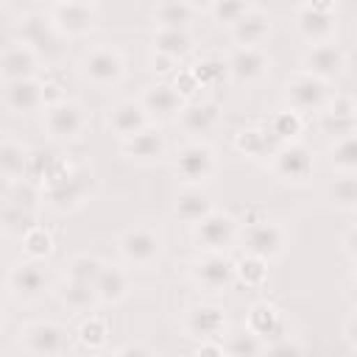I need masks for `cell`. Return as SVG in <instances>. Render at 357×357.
Returning a JSON list of instances; mask_svg holds the SVG:
<instances>
[{
  "mask_svg": "<svg viewBox=\"0 0 357 357\" xmlns=\"http://www.w3.org/2000/svg\"><path fill=\"white\" fill-rule=\"evenodd\" d=\"M265 165H268V170L273 173V178H279V181H284V184L301 187V184H307V181L312 178V173H315V153H312V148H310L307 142L293 139V142H282Z\"/></svg>",
  "mask_w": 357,
  "mask_h": 357,
  "instance_id": "1",
  "label": "cell"
},
{
  "mask_svg": "<svg viewBox=\"0 0 357 357\" xmlns=\"http://www.w3.org/2000/svg\"><path fill=\"white\" fill-rule=\"evenodd\" d=\"M237 243L245 254H254L265 262H273V259L284 257V251H287V229L279 220L262 218V220L240 226Z\"/></svg>",
  "mask_w": 357,
  "mask_h": 357,
  "instance_id": "2",
  "label": "cell"
},
{
  "mask_svg": "<svg viewBox=\"0 0 357 357\" xmlns=\"http://www.w3.org/2000/svg\"><path fill=\"white\" fill-rule=\"evenodd\" d=\"M187 271L192 284L209 296L226 293L234 284V259L229 257V251H198Z\"/></svg>",
  "mask_w": 357,
  "mask_h": 357,
  "instance_id": "3",
  "label": "cell"
},
{
  "mask_svg": "<svg viewBox=\"0 0 357 357\" xmlns=\"http://www.w3.org/2000/svg\"><path fill=\"white\" fill-rule=\"evenodd\" d=\"M237 231H240V223L234 215L212 209L198 223H192L190 240L198 251H229L237 243Z\"/></svg>",
  "mask_w": 357,
  "mask_h": 357,
  "instance_id": "4",
  "label": "cell"
},
{
  "mask_svg": "<svg viewBox=\"0 0 357 357\" xmlns=\"http://www.w3.org/2000/svg\"><path fill=\"white\" fill-rule=\"evenodd\" d=\"M81 75L98 89H112L126 78V56L114 45H98L81 59Z\"/></svg>",
  "mask_w": 357,
  "mask_h": 357,
  "instance_id": "5",
  "label": "cell"
},
{
  "mask_svg": "<svg viewBox=\"0 0 357 357\" xmlns=\"http://www.w3.org/2000/svg\"><path fill=\"white\" fill-rule=\"evenodd\" d=\"M89 126V114L78 100H59L45 106V134L53 142H73L84 137Z\"/></svg>",
  "mask_w": 357,
  "mask_h": 357,
  "instance_id": "6",
  "label": "cell"
},
{
  "mask_svg": "<svg viewBox=\"0 0 357 357\" xmlns=\"http://www.w3.org/2000/svg\"><path fill=\"white\" fill-rule=\"evenodd\" d=\"M162 234L151 226H131L117 237V254L131 268H151L162 257Z\"/></svg>",
  "mask_w": 357,
  "mask_h": 357,
  "instance_id": "7",
  "label": "cell"
},
{
  "mask_svg": "<svg viewBox=\"0 0 357 357\" xmlns=\"http://www.w3.org/2000/svg\"><path fill=\"white\" fill-rule=\"evenodd\" d=\"M6 290L17 304H36L50 293V276L36 259H20L8 271Z\"/></svg>",
  "mask_w": 357,
  "mask_h": 357,
  "instance_id": "8",
  "label": "cell"
},
{
  "mask_svg": "<svg viewBox=\"0 0 357 357\" xmlns=\"http://www.w3.org/2000/svg\"><path fill=\"white\" fill-rule=\"evenodd\" d=\"M173 167H176V176L184 184L204 187L215 176V170H218V156H215V151L204 139H190V142H184L178 148Z\"/></svg>",
  "mask_w": 357,
  "mask_h": 357,
  "instance_id": "9",
  "label": "cell"
},
{
  "mask_svg": "<svg viewBox=\"0 0 357 357\" xmlns=\"http://www.w3.org/2000/svg\"><path fill=\"white\" fill-rule=\"evenodd\" d=\"M284 103L301 114H312V112H321L329 100V81L324 78H315L304 70L293 73L287 81H284Z\"/></svg>",
  "mask_w": 357,
  "mask_h": 357,
  "instance_id": "10",
  "label": "cell"
},
{
  "mask_svg": "<svg viewBox=\"0 0 357 357\" xmlns=\"http://www.w3.org/2000/svg\"><path fill=\"white\" fill-rule=\"evenodd\" d=\"M14 39L25 47H31L33 53H56L61 36L56 33L50 17H45L42 11H25L14 20Z\"/></svg>",
  "mask_w": 357,
  "mask_h": 357,
  "instance_id": "11",
  "label": "cell"
},
{
  "mask_svg": "<svg viewBox=\"0 0 357 357\" xmlns=\"http://www.w3.org/2000/svg\"><path fill=\"white\" fill-rule=\"evenodd\" d=\"M346 64H349L346 50L332 39L329 42H315L301 53V70L315 75V78H324V81L340 78L346 73Z\"/></svg>",
  "mask_w": 357,
  "mask_h": 357,
  "instance_id": "12",
  "label": "cell"
},
{
  "mask_svg": "<svg viewBox=\"0 0 357 357\" xmlns=\"http://www.w3.org/2000/svg\"><path fill=\"white\" fill-rule=\"evenodd\" d=\"M220 120H223V106L218 100H209V98L184 100V106H181V112L176 117L178 128L192 139H201V137L212 134L220 126Z\"/></svg>",
  "mask_w": 357,
  "mask_h": 357,
  "instance_id": "13",
  "label": "cell"
},
{
  "mask_svg": "<svg viewBox=\"0 0 357 357\" xmlns=\"http://www.w3.org/2000/svg\"><path fill=\"white\" fill-rule=\"evenodd\" d=\"M226 64H229V81L240 86H251L271 73L273 59L262 45H257V47H234Z\"/></svg>",
  "mask_w": 357,
  "mask_h": 357,
  "instance_id": "14",
  "label": "cell"
},
{
  "mask_svg": "<svg viewBox=\"0 0 357 357\" xmlns=\"http://www.w3.org/2000/svg\"><path fill=\"white\" fill-rule=\"evenodd\" d=\"M226 329H229V318H226V310L220 304L201 301L184 312V332L192 340H209V337L223 340Z\"/></svg>",
  "mask_w": 357,
  "mask_h": 357,
  "instance_id": "15",
  "label": "cell"
},
{
  "mask_svg": "<svg viewBox=\"0 0 357 357\" xmlns=\"http://www.w3.org/2000/svg\"><path fill=\"white\" fill-rule=\"evenodd\" d=\"M20 346L28 354L50 357L67 351V329L53 321H31L20 329Z\"/></svg>",
  "mask_w": 357,
  "mask_h": 357,
  "instance_id": "16",
  "label": "cell"
},
{
  "mask_svg": "<svg viewBox=\"0 0 357 357\" xmlns=\"http://www.w3.org/2000/svg\"><path fill=\"white\" fill-rule=\"evenodd\" d=\"M89 184H92V170L89 167H75L70 170V176L56 184V187H47L42 190V201L59 212H67V209H75L84 204L86 192H89Z\"/></svg>",
  "mask_w": 357,
  "mask_h": 357,
  "instance_id": "17",
  "label": "cell"
},
{
  "mask_svg": "<svg viewBox=\"0 0 357 357\" xmlns=\"http://www.w3.org/2000/svg\"><path fill=\"white\" fill-rule=\"evenodd\" d=\"M50 22L61 39H78L86 36L95 28V6L75 3V0H59L53 6Z\"/></svg>",
  "mask_w": 357,
  "mask_h": 357,
  "instance_id": "18",
  "label": "cell"
},
{
  "mask_svg": "<svg viewBox=\"0 0 357 357\" xmlns=\"http://www.w3.org/2000/svg\"><path fill=\"white\" fill-rule=\"evenodd\" d=\"M165 151H167V139H165V134L156 123H151L142 131L120 139V153L128 162H137V165H153L165 156Z\"/></svg>",
  "mask_w": 357,
  "mask_h": 357,
  "instance_id": "19",
  "label": "cell"
},
{
  "mask_svg": "<svg viewBox=\"0 0 357 357\" xmlns=\"http://www.w3.org/2000/svg\"><path fill=\"white\" fill-rule=\"evenodd\" d=\"M139 103L145 106L151 123H167V120H176L178 117V112L184 106V98L173 89L170 81H156V84H151L142 92Z\"/></svg>",
  "mask_w": 357,
  "mask_h": 357,
  "instance_id": "20",
  "label": "cell"
},
{
  "mask_svg": "<svg viewBox=\"0 0 357 357\" xmlns=\"http://www.w3.org/2000/svg\"><path fill=\"white\" fill-rule=\"evenodd\" d=\"M279 145L282 142L271 134L268 123H251L234 134V151L248 156L251 162H268Z\"/></svg>",
  "mask_w": 357,
  "mask_h": 357,
  "instance_id": "21",
  "label": "cell"
},
{
  "mask_svg": "<svg viewBox=\"0 0 357 357\" xmlns=\"http://www.w3.org/2000/svg\"><path fill=\"white\" fill-rule=\"evenodd\" d=\"M106 126H109V131H112L114 137L126 139V137L142 131L145 126H151V117H148V112H145V106H142L139 100L126 98V100H117V103L109 109Z\"/></svg>",
  "mask_w": 357,
  "mask_h": 357,
  "instance_id": "22",
  "label": "cell"
},
{
  "mask_svg": "<svg viewBox=\"0 0 357 357\" xmlns=\"http://www.w3.org/2000/svg\"><path fill=\"white\" fill-rule=\"evenodd\" d=\"M92 287H95V296H98V304H120L126 296H128V290H131V276H128V271L123 268V265H117V262H103L100 265V271H98V276H95V282H92Z\"/></svg>",
  "mask_w": 357,
  "mask_h": 357,
  "instance_id": "23",
  "label": "cell"
},
{
  "mask_svg": "<svg viewBox=\"0 0 357 357\" xmlns=\"http://www.w3.org/2000/svg\"><path fill=\"white\" fill-rule=\"evenodd\" d=\"M229 36L237 47H257L265 45L271 36V17L262 8H248L234 25H229Z\"/></svg>",
  "mask_w": 357,
  "mask_h": 357,
  "instance_id": "24",
  "label": "cell"
},
{
  "mask_svg": "<svg viewBox=\"0 0 357 357\" xmlns=\"http://www.w3.org/2000/svg\"><path fill=\"white\" fill-rule=\"evenodd\" d=\"M245 329L254 332L257 337H262L265 343L273 340V337H279V335L284 332L282 310H279L273 301H268V298L254 301V304L248 307V312H245Z\"/></svg>",
  "mask_w": 357,
  "mask_h": 357,
  "instance_id": "25",
  "label": "cell"
},
{
  "mask_svg": "<svg viewBox=\"0 0 357 357\" xmlns=\"http://www.w3.org/2000/svg\"><path fill=\"white\" fill-rule=\"evenodd\" d=\"M6 106L14 114H31L45 109L42 100V81L39 78H20V81H6Z\"/></svg>",
  "mask_w": 357,
  "mask_h": 357,
  "instance_id": "26",
  "label": "cell"
},
{
  "mask_svg": "<svg viewBox=\"0 0 357 357\" xmlns=\"http://www.w3.org/2000/svg\"><path fill=\"white\" fill-rule=\"evenodd\" d=\"M39 75V53H33L25 45H11L0 53V78L3 81H20V78H36Z\"/></svg>",
  "mask_w": 357,
  "mask_h": 357,
  "instance_id": "27",
  "label": "cell"
},
{
  "mask_svg": "<svg viewBox=\"0 0 357 357\" xmlns=\"http://www.w3.org/2000/svg\"><path fill=\"white\" fill-rule=\"evenodd\" d=\"M296 25H298V33L310 45L329 42L337 33V14L335 11H315V8L301 6L298 14H296Z\"/></svg>",
  "mask_w": 357,
  "mask_h": 357,
  "instance_id": "28",
  "label": "cell"
},
{
  "mask_svg": "<svg viewBox=\"0 0 357 357\" xmlns=\"http://www.w3.org/2000/svg\"><path fill=\"white\" fill-rule=\"evenodd\" d=\"M215 209V204H212V198L206 195V190L204 187H195V184H184L178 192H176V198H173V212H176V218L178 220H184V223H198L204 215H209Z\"/></svg>",
  "mask_w": 357,
  "mask_h": 357,
  "instance_id": "29",
  "label": "cell"
},
{
  "mask_svg": "<svg viewBox=\"0 0 357 357\" xmlns=\"http://www.w3.org/2000/svg\"><path fill=\"white\" fill-rule=\"evenodd\" d=\"M56 298L61 307H67L70 312H92L98 307V296H95V287L86 284V282H75V279H61L56 284Z\"/></svg>",
  "mask_w": 357,
  "mask_h": 357,
  "instance_id": "30",
  "label": "cell"
},
{
  "mask_svg": "<svg viewBox=\"0 0 357 357\" xmlns=\"http://www.w3.org/2000/svg\"><path fill=\"white\" fill-rule=\"evenodd\" d=\"M153 50L176 59L178 64L195 50V36L190 28H156L153 33Z\"/></svg>",
  "mask_w": 357,
  "mask_h": 357,
  "instance_id": "31",
  "label": "cell"
},
{
  "mask_svg": "<svg viewBox=\"0 0 357 357\" xmlns=\"http://www.w3.org/2000/svg\"><path fill=\"white\" fill-rule=\"evenodd\" d=\"M195 14L198 11L187 0H156L153 22L156 28H190Z\"/></svg>",
  "mask_w": 357,
  "mask_h": 357,
  "instance_id": "32",
  "label": "cell"
},
{
  "mask_svg": "<svg viewBox=\"0 0 357 357\" xmlns=\"http://www.w3.org/2000/svg\"><path fill=\"white\" fill-rule=\"evenodd\" d=\"M326 159L335 173H357V134L351 131V134L329 139Z\"/></svg>",
  "mask_w": 357,
  "mask_h": 357,
  "instance_id": "33",
  "label": "cell"
},
{
  "mask_svg": "<svg viewBox=\"0 0 357 357\" xmlns=\"http://www.w3.org/2000/svg\"><path fill=\"white\" fill-rule=\"evenodd\" d=\"M75 337H78V346L86 349V351H100L106 343H109V326H106V318L98 315V312H84L78 329H75Z\"/></svg>",
  "mask_w": 357,
  "mask_h": 357,
  "instance_id": "34",
  "label": "cell"
},
{
  "mask_svg": "<svg viewBox=\"0 0 357 357\" xmlns=\"http://www.w3.org/2000/svg\"><path fill=\"white\" fill-rule=\"evenodd\" d=\"M265 123H268L271 134L279 142H293V139H301V134H304V114L296 112V109H290V106L273 112Z\"/></svg>",
  "mask_w": 357,
  "mask_h": 357,
  "instance_id": "35",
  "label": "cell"
},
{
  "mask_svg": "<svg viewBox=\"0 0 357 357\" xmlns=\"http://www.w3.org/2000/svg\"><path fill=\"white\" fill-rule=\"evenodd\" d=\"M33 223H36V212L22 209V206H14L8 198L0 201V231H3V234H17V237H22Z\"/></svg>",
  "mask_w": 357,
  "mask_h": 357,
  "instance_id": "36",
  "label": "cell"
},
{
  "mask_svg": "<svg viewBox=\"0 0 357 357\" xmlns=\"http://www.w3.org/2000/svg\"><path fill=\"white\" fill-rule=\"evenodd\" d=\"M190 70H192L201 89H209V86H218V84L229 81V64L220 56H201Z\"/></svg>",
  "mask_w": 357,
  "mask_h": 357,
  "instance_id": "37",
  "label": "cell"
},
{
  "mask_svg": "<svg viewBox=\"0 0 357 357\" xmlns=\"http://www.w3.org/2000/svg\"><path fill=\"white\" fill-rule=\"evenodd\" d=\"M25 165H28V148L20 145L17 139H3L0 142V176L25 178Z\"/></svg>",
  "mask_w": 357,
  "mask_h": 357,
  "instance_id": "38",
  "label": "cell"
},
{
  "mask_svg": "<svg viewBox=\"0 0 357 357\" xmlns=\"http://www.w3.org/2000/svg\"><path fill=\"white\" fill-rule=\"evenodd\" d=\"M234 282L254 287V290L262 287L268 282V262L254 254H243L240 259H234Z\"/></svg>",
  "mask_w": 357,
  "mask_h": 357,
  "instance_id": "39",
  "label": "cell"
},
{
  "mask_svg": "<svg viewBox=\"0 0 357 357\" xmlns=\"http://www.w3.org/2000/svg\"><path fill=\"white\" fill-rule=\"evenodd\" d=\"M53 248H56L53 234H50L45 226H39V223H33V226L22 234V251H25L28 259L42 262V259H47V257L53 254Z\"/></svg>",
  "mask_w": 357,
  "mask_h": 357,
  "instance_id": "40",
  "label": "cell"
},
{
  "mask_svg": "<svg viewBox=\"0 0 357 357\" xmlns=\"http://www.w3.org/2000/svg\"><path fill=\"white\" fill-rule=\"evenodd\" d=\"M329 198H332L335 209L354 212L357 209V178H354V173H337L332 187H329Z\"/></svg>",
  "mask_w": 357,
  "mask_h": 357,
  "instance_id": "41",
  "label": "cell"
},
{
  "mask_svg": "<svg viewBox=\"0 0 357 357\" xmlns=\"http://www.w3.org/2000/svg\"><path fill=\"white\" fill-rule=\"evenodd\" d=\"M223 354H231V357H257V354H265V340L257 337L248 329H240V332H234V335L226 337Z\"/></svg>",
  "mask_w": 357,
  "mask_h": 357,
  "instance_id": "42",
  "label": "cell"
},
{
  "mask_svg": "<svg viewBox=\"0 0 357 357\" xmlns=\"http://www.w3.org/2000/svg\"><path fill=\"white\" fill-rule=\"evenodd\" d=\"M100 265H103V259L95 257V254H75V257L64 265V276H67V279H75V282L92 284L95 276H98V271H100Z\"/></svg>",
  "mask_w": 357,
  "mask_h": 357,
  "instance_id": "43",
  "label": "cell"
},
{
  "mask_svg": "<svg viewBox=\"0 0 357 357\" xmlns=\"http://www.w3.org/2000/svg\"><path fill=\"white\" fill-rule=\"evenodd\" d=\"M318 126H321V131H324L329 139H335V137L351 134V131L357 128V117H354V114H335V112H329V109H321V112H318Z\"/></svg>",
  "mask_w": 357,
  "mask_h": 357,
  "instance_id": "44",
  "label": "cell"
},
{
  "mask_svg": "<svg viewBox=\"0 0 357 357\" xmlns=\"http://www.w3.org/2000/svg\"><path fill=\"white\" fill-rule=\"evenodd\" d=\"M251 8V0H212V6L206 8L212 14V20L218 25H234L245 11Z\"/></svg>",
  "mask_w": 357,
  "mask_h": 357,
  "instance_id": "45",
  "label": "cell"
},
{
  "mask_svg": "<svg viewBox=\"0 0 357 357\" xmlns=\"http://www.w3.org/2000/svg\"><path fill=\"white\" fill-rule=\"evenodd\" d=\"M173 89L184 98V100H190L201 86H198V81H195V75H192V70L190 67H176V73H173Z\"/></svg>",
  "mask_w": 357,
  "mask_h": 357,
  "instance_id": "46",
  "label": "cell"
},
{
  "mask_svg": "<svg viewBox=\"0 0 357 357\" xmlns=\"http://www.w3.org/2000/svg\"><path fill=\"white\" fill-rule=\"evenodd\" d=\"M340 251H343V257H346L349 265L357 262V226L354 223H349L346 231L340 234Z\"/></svg>",
  "mask_w": 357,
  "mask_h": 357,
  "instance_id": "47",
  "label": "cell"
},
{
  "mask_svg": "<svg viewBox=\"0 0 357 357\" xmlns=\"http://www.w3.org/2000/svg\"><path fill=\"white\" fill-rule=\"evenodd\" d=\"M176 67H178V61H176V59H170V56H165V53H156V50H153V56H151V70H153L156 75H173V73H176Z\"/></svg>",
  "mask_w": 357,
  "mask_h": 357,
  "instance_id": "48",
  "label": "cell"
},
{
  "mask_svg": "<svg viewBox=\"0 0 357 357\" xmlns=\"http://www.w3.org/2000/svg\"><path fill=\"white\" fill-rule=\"evenodd\" d=\"M343 340H346V349L354 354L357 351V312L351 310L343 321Z\"/></svg>",
  "mask_w": 357,
  "mask_h": 357,
  "instance_id": "49",
  "label": "cell"
},
{
  "mask_svg": "<svg viewBox=\"0 0 357 357\" xmlns=\"http://www.w3.org/2000/svg\"><path fill=\"white\" fill-rule=\"evenodd\" d=\"M61 89H64V86H61L59 81H42V100H45V106L64 100V92H61Z\"/></svg>",
  "mask_w": 357,
  "mask_h": 357,
  "instance_id": "50",
  "label": "cell"
},
{
  "mask_svg": "<svg viewBox=\"0 0 357 357\" xmlns=\"http://www.w3.org/2000/svg\"><path fill=\"white\" fill-rule=\"evenodd\" d=\"M192 351L195 354H212V357H220L223 354V340H195V346H192Z\"/></svg>",
  "mask_w": 357,
  "mask_h": 357,
  "instance_id": "51",
  "label": "cell"
},
{
  "mask_svg": "<svg viewBox=\"0 0 357 357\" xmlns=\"http://www.w3.org/2000/svg\"><path fill=\"white\" fill-rule=\"evenodd\" d=\"M117 357H139V354H153L151 346H142V343H123L114 349Z\"/></svg>",
  "mask_w": 357,
  "mask_h": 357,
  "instance_id": "52",
  "label": "cell"
},
{
  "mask_svg": "<svg viewBox=\"0 0 357 357\" xmlns=\"http://www.w3.org/2000/svg\"><path fill=\"white\" fill-rule=\"evenodd\" d=\"M262 218H268L262 206H248V209L240 215V220H237V223H240V226H245V223H254V220H262Z\"/></svg>",
  "mask_w": 357,
  "mask_h": 357,
  "instance_id": "53",
  "label": "cell"
},
{
  "mask_svg": "<svg viewBox=\"0 0 357 357\" xmlns=\"http://www.w3.org/2000/svg\"><path fill=\"white\" fill-rule=\"evenodd\" d=\"M307 8H315V11H335L337 0H304Z\"/></svg>",
  "mask_w": 357,
  "mask_h": 357,
  "instance_id": "54",
  "label": "cell"
},
{
  "mask_svg": "<svg viewBox=\"0 0 357 357\" xmlns=\"http://www.w3.org/2000/svg\"><path fill=\"white\" fill-rule=\"evenodd\" d=\"M11 181H14V178H6V176H0V201L8 195V190H11Z\"/></svg>",
  "mask_w": 357,
  "mask_h": 357,
  "instance_id": "55",
  "label": "cell"
},
{
  "mask_svg": "<svg viewBox=\"0 0 357 357\" xmlns=\"http://www.w3.org/2000/svg\"><path fill=\"white\" fill-rule=\"evenodd\" d=\"M187 3H190L195 11H206V8L212 6V0H187Z\"/></svg>",
  "mask_w": 357,
  "mask_h": 357,
  "instance_id": "56",
  "label": "cell"
},
{
  "mask_svg": "<svg viewBox=\"0 0 357 357\" xmlns=\"http://www.w3.org/2000/svg\"><path fill=\"white\" fill-rule=\"evenodd\" d=\"M75 3H86V6H95L98 0H75Z\"/></svg>",
  "mask_w": 357,
  "mask_h": 357,
  "instance_id": "57",
  "label": "cell"
},
{
  "mask_svg": "<svg viewBox=\"0 0 357 357\" xmlns=\"http://www.w3.org/2000/svg\"><path fill=\"white\" fill-rule=\"evenodd\" d=\"M0 324H3V307H0Z\"/></svg>",
  "mask_w": 357,
  "mask_h": 357,
  "instance_id": "58",
  "label": "cell"
},
{
  "mask_svg": "<svg viewBox=\"0 0 357 357\" xmlns=\"http://www.w3.org/2000/svg\"><path fill=\"white\" fill-rule=\"evenodd\" d=\"M6 3H8V0H0V8H3V6H6Z\"/></svg>",
  "mask_w": 357,
  "mask_h": 357,
  "instance_id": "59",
  "label": "cell"
},
{
  "mask_svg": "<svg viewBox=\"0 0 357 357\" xmlns=\"http://www.w3.org/2000/svg\"><path fill=\"white\" fill-rule=\"evenodd\" d=\"M53 3H59V0H53Z\"/></svg>",
  "mask_w": 357,
  "mask_h": 357,
  "instance_id": "60",
  "label": "cell"
}]
</instances>
